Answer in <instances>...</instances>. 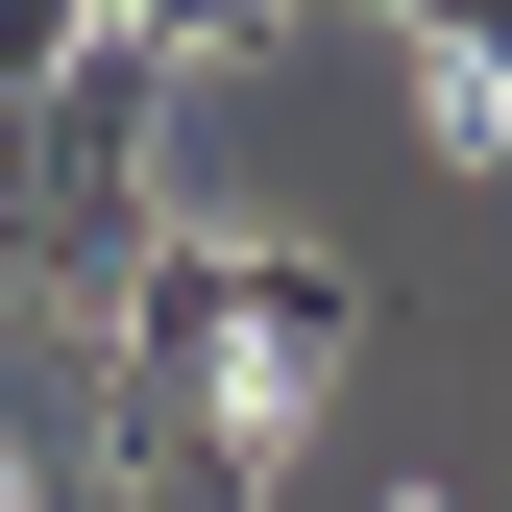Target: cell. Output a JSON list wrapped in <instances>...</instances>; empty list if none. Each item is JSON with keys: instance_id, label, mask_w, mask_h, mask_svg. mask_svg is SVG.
Wrapping results in <instances>:
<instances>
[{"instance_id": "obj_2", "label": "cell", "mask_w": 512, "mask_h": 512, "mask_svg": "<svg viewBox=\"0 0 512 512\" xmlns=\"http://www.w3.org/2000/svg\"><path fill=\"white\" fill-rule=\"evenodd\" d=\"M147 98H171L147 25H98L49 98H0V269H49V293H122V269H147Z\"/></svg>"}, {"instance_id": "obj_1", "label": "cell", "mask_w": 512, "mask_h": 512, "mask_svg": "<svg viewBox=\"0 0 512 512\" xmlns=\"http://www.w3.org/2000/svg\"><path fill=\"white\" fill-rule=\"evenodd\" d=\"M98 317H122V366H98V488H122V512H244L269 439L317 415L293 366H269V317H244V244H171V220H147V269H122Z\"/></svg>"}, {"instance_id": "obj_4", "label": "cell", "mask_w": 512, "mask_h": 512, "mask_svg": "<svg viewBox=\"0 0 512 512\" xmlns=\"http://www.w3.org/2000/svg\"><path fill=\"white\" fill-rule=\"evenodd\" d=\"M391 25L439 49V122H464V147H512V0H391Z\"/></svg>"}, {"instance_id": "obj_5", "label": "cell", "mask_w": 512, "mask_h": 512, "mask_svg": "<svg viewBox=\"0 0 512 512\" xmlns=\"http://www.w3.org/2000/svg\"><path fill=\"white\" fill-rule=\"evenodd\" d=\"M74 49H98V0H0V98H49Z\"/></svg>"}, {"instance_id": "obj_3", "label": "cell", "mask_w": 512, "mask_h": 512, "mask_svg": "<svg viewBox=\"0 0 512 512\" xmlns=\"http://www.w3.org/2000/svg\"><path fill=\"white\" fill-rule=\"evenodd\" d=\"M244 317H269V366H293V391H317V366L366 342V293L317 269V244H244Z\"/></svg>"}, {"instance_id": "obj_6", "label": "cell", "mask_w": 512, "mask_h": 512, "mask_svg": "<svg viewBox=\"0 0 512 512\" xmlns=\"http://www.w3.org/2000/svg\"><path fill=\"white\" fill-rule=\"evenodd\" d=\"M122 25H147V49H269L293 0H122Z\"/></svg>"}, {"instance_id": "obj_7", "label": "cell", "mask_w": 512, "mask_h": 512, "mask_svg": "<svg viewBox=\"0 0 512 512\" xmlns=\"http://www.w3.org/2000/svg\"><path fill=\"white\" fill-rule=\"evenodd\" d=\"M98 25H122V0H98Z\"/></svg>"}]
</instances>
